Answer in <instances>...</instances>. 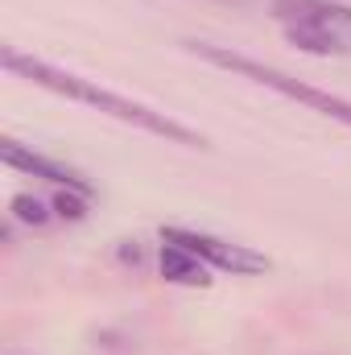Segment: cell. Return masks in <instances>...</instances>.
I'll return each mask as SVG.
<instances>
[{"label":"cell","mask_w":351,"mask_h":355,"mask_svg":"<svg viewBox=\"0 0 351 355\" xmlns=\"http://www.w3.org/2000/svg\"><path fill=\"white\" fill-rule=\"evenodd\" d=\"M0 157H4V166H12V170H21V174L46 178V182H54V186H62V190H79V194L91 198V182L79 174V170H71V166H62V162H54V157H46V153H33V149H25V145L12 141V137L0 141Z\"/></svg>","instance_id":"obj_5"},{"label":"cell","mask_w":351,"mask_h":355,"mask_svg":"<svg viewBox=\"0 0 351 355\" xmlns=\"http://www.w3.org/2000/svg\"><path fill=\"white\" fill-rule=\"evenodd\" d=\"M186 46H190V54L207 58L211 67H223V71L244 75V79H252V83H261V87H273L277 95H289V99H298V103H306V107H314V112H323V116H331V120H339V124L351 128V103L348 99L327 95V91H318V87H306V83L289 79L285 71L264 67V62H252L248 54H236V50H228V46H211V42H186Z\"/></svg>","instance_id":"obj_3"},{"label":"cell","mask_w":351,"mask_h":355,"mask_svg":"<svg viewBox=\"0 0 351 355\" xmlns=\"http://www.w3.org/2000/svg\"><path fill=\"white\" fill-rule=\"evenodd\" d=\"M162 244H178L186 252H194L203 265L219 268V272H232V277H252V272H268L273 261L248 248V244H232V240H219V236H207V232H190V227H162Z\"/></svg>","instance_id":"obj_4"},{"label":"cell","mask_w":351,"mask_h":355,"mask_svg":"<svg viewBox=\"0 0 351 355\" xmlns=\"http://www.w3.org/2000/svg\"><path fill=\"white\" fill-rule=\"evenodd\" d=\"M273 12L285 37L306 54H348L351 50V8L331 0H273Z\"/></svg>","instance_id":"obj_2"},{"label":"cell","mask_w":351,"mask_h":355,"mask_svg":"<svg viewBox=\"0 0 351 355\" xmlns=\"http://www.w3.org/2000/svg\"><path fill=\"white\" fill-rule=\"evenodd\" d=\"M0 62H4V71L29 79V83H37V87L54 91V95H62V99H75V103H87V107L112 116V120H124V124L141 128V132H153V137H162V141L190 145V149H207V137L194 132V128H186V124H178L174 116H166V112H157V107H149V103H137V99H128V95H116V91L99 87V83L83 79V75H71V71H62V67H50L46 58H33V54H21V50L4 46V50H0Z\"/></svg>","instance_id":"obj_1"},{"label":"cell","mask_w":351,"mask_h":355,"mask_svg":"<svg viewBox=\"0 0 351 355\" xmlns=\"http://www.w3.org/2000/svg\"><path fill=\"white\" fill-rule=\"evenodd\" d=\"M157 268H162V277L174 281V285H198V289L211 285V265H203L194 252H186V248H178V244H162Z\"/></svg>","instance_id":"obj_6"},{"label":"cell","mask_w":351,"mask_h":355,"mask_svg":"<svg viewBox=\"0 0 351 355\" xmlns=\"http://www.w3.org/2000/svg\"><path fill=\"white\" fill-rule=\"evenodd\" d=\"M50 207H54L58 219H71V223L87 219V194H79V190H58V194L50 198Z\"/></svg>","instance_id":"obj_8"},{"label":"cell","mask_w":351,"mask_h":355,"mask_svg":"<svg viewBox=\"0 0 351 355\" xmlns=\"http://www.w3.org/2000/svg\"><path fill=\"white\" fill-rule=\"evenodd\" d=\"M8 207H12V219L17 223H29V227H46L54 219V207L46 198H37V194H12Z\"/></svg>","instance_id":"obj_7"}]
</instances>
